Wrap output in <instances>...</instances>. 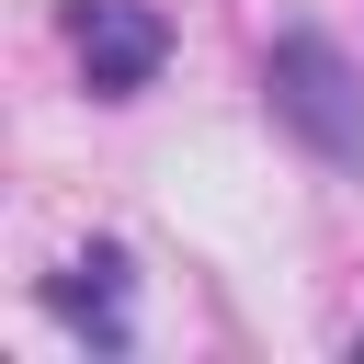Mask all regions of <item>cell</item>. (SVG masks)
Wrapping results in <instances>:
<instances>
[{
    "instance_id": "cell-1",
    "label": "cell",
    "mask_w": 364,
    "mask_h": 364,
    "mask_svg": "<svg viewBox=\"0 0 364 364\" xmlns=\"http://www.w3.org/2000/svg\"><path fill=\"white\" fill-rule=\"evenodd\" d=\"M262 102H273V125H284L307 159L364 171V80H353V57H341L330 34H273V57H262Z\"/></svg>"
},
{
    "instance_id": "cell-2",
    "label": "cell",
    "mask_w": 364,
    "mask_h": 364,
    "mask_svg": "<svg viewBox=\"0 0 364 364\" xmlns=\"http://www.w3.org/2000/svg\"><path fill=\"white\" fill-rule=\"evenodd\" d=\"M68 46H80V80H91L102 102H136V91L159 80V57H171V23H159L148 0H80V11H68Z\"/></svg>"
},
{
    "instance_id": "cell-3",
    "label": "cell",
    "mask_w": 364,
    "mask_h": 364,
    "mask_svg": "<svg viewBox=\"0 0 364 364\" xmlns=\"http://www.w3.org/2000/svg\"><path fill=\"white\" fill-rule=\"evenodd\" d=\"M46 307H57L68 330H91V353H125V341H136V318H125V250L91 239L68 273H46Z\"/></svg>"
}]
</instances>
